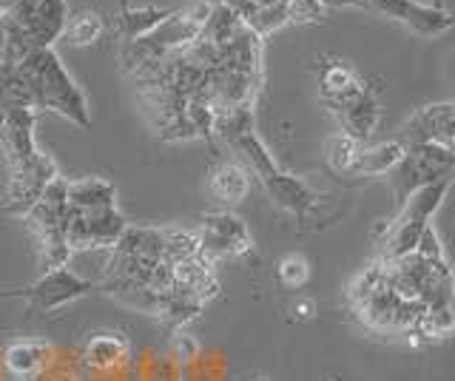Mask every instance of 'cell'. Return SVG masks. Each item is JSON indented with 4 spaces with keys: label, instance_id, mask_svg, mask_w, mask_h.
Listing matches in <instances>:
<instances>
[{
    "label": "cell",
    "instance_id": "f35d334b",
    "mask_svg": "<svg viewBox=\"0 0 455 381\" xmlns=\"http://www.w3.org/2000/svg\"><path fill=\"white\" fill-rule=\"evenodd\" d=\"M0 299H14V290H0Z\"/></svg>",
    "mask_w": 455,
    "mask_h": 381
},
{
    "label": "cell",
    "instance_id": "b9f144b4",
    "mask_svg": "<svg viewBox=\"0 0 455 381\" xmlns=\"http://www.w3.org/2000/svg\"><path fill=\"white\" fill-rule=\"evenodd\" d=\"M253 381H267V378H262V376H259V378H253Z\"/></svg>",
    "mask_w": 455,
    "mask_h": 381
},
{
    "label": "cell",
    "instance_id": "ab89813d",
    "mask_svg": "<svg viewBox=\"0 0 455 381\" xmlns=\"http://www.w3.org/2000/svg\"><path fill=\"white\" fill-rule=\"evenodd\" d=\"M0 52H4V18H0Z\"/></svg>",
    "mask_w": 455,
    "mask_h": 381
},
{
    "label": "cell",
    "instance_id": "836d02e7",
    "mask_svg": "<svg viewBox=\"0 0 455 381\" xmlns=\"http://www.w3.org/2000/svg\"><path fill=\"white\" fill-rule=\"evenodd\" d=\"M196 342L188 336V333H180V336H174V342H171V353H174V364H185V361H191V359H196Z\"/></svg>",
    "mask_w": 455,
    "mask_h": 381
},
{
    "label": "cell",
    "instance_id": "7bdbcfd3",
    "mask_svg": "<svg viewBox=\"0 0 455 381\" xmlns=\"http://www.w3.org/2000/svg\"><path fill=\"white\" fill-rule=\"evenodd\" d=\"M66 381H77V378H66Z\"/></svg>",
    "mask_w": 455,
    "mask_h": 381
},
{
    "label": "cell",
    "instance_id": "cb8c5ba5",
    "mask_svg": "<svg viewBox=\"0 0 455 381\" xmlns=\"http://www.w3.org/2000/svg\"><path fill=\"white\" fill-rule=\"evenodd\" d=\"M239 18L253 35H259L265 40L267 35H274L276 29H282V26L288 23V0H284V4H267V6L253 4L248 12H242Z\"/></svg>",
    "mask_w": 455,
    "mask_h": 381
},
{
    "label": "cell",
    "instance_id": "d6986e66",
    "mask_svg": "<svg viewBox=\"0 0 455 381\" xmlns=\"http://www.w3.org/2000/svg\"><path fill=\"white\" fill-rule=\"evenodd\" d=\"M171 12L174 9H156V6L132 9V6H125V0H123L120 12H117V37L123 40V44H132V40L146 37L171 15Z\"/></svg>",
    "mask_w": 455,
    "mask_h": 381
},
{
    "label": "cell",
    "instance_id": "7402d4cb",
    "mask_svg": "<svg viewBox=\"0 0 455 381\" xmlns=\"http://www.w3.org/2000/svg\"><path fill=\"white\" fill-rule=\"evenodd\" d=\"M253 134V106H234V108H222L217 111V120H213V137H220L222 143L234 146L242 137Z\"/></svg>",
    "mask_w": 455,
    "mask_h": 381
},
{
    "label": "cell",
    "instance_id": "74e56055",
    "mask_svg": "<svg viewBox=\"0 0 455 381\" xmlns=\"http://www.w3.org/2000/svg\"><path fill=\"white\" fill-rule=\"evenodd\" d=\"M253 4H259V6H267V4H284V0H253Z\"/></svg>",
    "mask_w": 455,
    "mask_h": 381
},
{
    "label": "cell",
    "instance_id": "d590c367",
    "mask_svg": "<svg viewBox=\"0 0 455 381\" xmlns=\"http://www.w3.org/2000/svg\"><path fill=\"white\" fill-rule=\"evenodd\" d=\"M313 310H316V307H313V302H307V299L305 302H296L293 305V316L305 321V319H313Z\"/></svg>",
    "mask_w": 455,
    "mask_h": 381
},
{
    "label": "cell",
    "instance_id": "ee69618b",
    "mask_svg": "<svg viewBox=\"0 0 455 381\" xmlns=\"http://www.w3.org/2000/svg\"><path fill=\"white\" fill-rule=\"evenodd\" d=\"M211 4H217V0H211Z\"/></svg>",
    "mask_w": 455,
    "mask_h": 381
},
{
    "label": "cell",
    "instance_id": "d4e9b609",
    "mask_svg": "<svg viewBox=\"0 0 455 381\" xmlns=\"http://www.w3.org/2000/svg\"><path fill=\"white\" fill-rule=\"evenodd\" d=\"M239 29H242V18L236 15V12L222 6V4H213L199 37L208 40V44H213V46H225Z\"/></svg>",
    "mask_w": 455,
    "mask_h": 381
},
{
    "label": "cell",
    "instance_id": "60d3db41",
    "mask_svg": "<svg viewBox=\"0 0 455 381\" xmlns=\"http://www.w3.org/2000/svg\"><path fill=\"white\" fill-rule=\"evenodd\" d=\"M4 117H6V115H4V111H0V125H4Z\"/></svg>",
    "mask_w": 455,
    "mask_h": 381
},
{
    "label": "cell",
    "instance_id": "3957f363",
    "mask_svg": "<svg viewBox=\"0 0 455 381\" xmlns=\"http://www.w3.org/2000/svg\"><path fill=\"white\" fill-rule=\"evenodd\" d=\"M447 188H450V182L438 179V182H430V186H424V188L412 191L407 196L404 210L387 228V236H384V242H381V262L402 259V257H410V253L416 250L419 236L427 225H430V219L441 208V202H444Z\"/></svg>",
    "mask_w": 455,
    "mask_h": 381
},
{
    "label": "cell",
    "instance_id": "277c9868",
    "mask_svg": "<svg viewBox=\"0 0 455 381\" xmlns=\"http://www.w3.org/2000/svg\"><path fill=\"white\" fill-rule=\"evenodd\" d=\"M438 179H455V154L441 143H416L407 146L404 160L393 171V186L398 200H407L412 191Z\"/></svg>",
    "mask_w": 455,
    "mask_h": 381
},
{
    "label": "cell",
    "instance_id": "f546056e",
    "mask_svg": "<svg viewBox=\"0 0 455 381\" xmlns=\"http://www.w3.org/2000/svg\"><path fill=\"white\" fill-rule=\"evenodd\" d=\"M32 52H35V46H32V40H28V35L20 29L18 23H12V20L4 18V52H0V60L18 66Z\"/></svg>",
    "mask_w": 455,
    "mask_h": 381
},
{
    "label": "cell",
    "instance_id": "7c38bea8",
    "mask_svg": "<svg viewBox=\"0 0 455 381\" xmlns=\"http://www.w3.org/2000/svg\"><path fill=\"white\" fill-rule=\"evenodd\" d=\"M37 115L40 111L18 108V111H9L4 117V125H0V146L6 151L9 165H20L37 151V143H35Z\"/></svg>",
    "mask_w": 455,
    "mask_h": 381
},
{
    "label": "cell",
    "instance_id": "7a4b0ae2",
    "mask_svg": "<svg viewBox=\"0 0 455 381\" xmlns=\"http://www.w3.org/2000/svg\"><path fill=\"white\" fill-rule=\"evenodd\" d=\"M20 66L37 83L43 111H54V115L66 117L68 123L80 125V129H92L85 94L75 83V77L66 72V66L60 63L54 49H35Z\"/></svg>",
    "mask_w": 455,
    "mask_h": 381
},
{
    "label": "cell",
    "instance_id": "8992f818",
    "mask_svg": "<svg viewBox=\"0 0 455 381\" xmlns=\"http://www.w3.org/2000/svg\"><path fill=\"white\" fill-rule=\"evenodd\" d=\"M128 228L117 205L97 210L68 208L66 217V242L71 250H111Z\"/></svg>",
    "mask_w": 455,
    "mask_h": 381
},
{
    "label": "cell",
    "instance_id": "2e32d148",
    "mask_svg": "<svg viewBox=\"0 0 455 381\" xmlns=\"http://www.w3.org/2000/svg\"><path fill=\"white\" fill-rule=\"evenodd\" d=\"M262 186H265L270 200H274L282 210H291V214H296V217L307 214V210L313 208V202H316V194H313V188L305 179H299L293 174H284V171H279V168L274 174L262 177Z\"/></svg>",
    "mask_w": 455,
    "mask_h": 381
},
{
    "label": "cell",
    "instance_id": "1f68e13d",
    "mask_svg": "<svg viewBox=\"0 0 455 381\" xmlns=\"http://www.w3.org/2000/svg\"><path fill=\"white\" fill-rule=\"evenodd\" d=\"M327 15L322 0H288V23H319Z\"/></svg>",
    "mask_w": 455,
    "mask_h": 381
},
{
    "label": "cell",
    "instance_id": "9a60e30c",
    "mask_svg": "<svg viewBox=\"0 0 455 381\" xmlns=\"http://www.w3.org/2000/svg\"><path fill=\"white\" fill-rule=\"evenodd\" d=\"M336 111V117L341 123V134L353 137L355 143H364V139L376 131L379 125V117H381V108H379V100L367 89L359 91L353 97V100L341 103Z\"/></svg>",
    "mask_w": 455,
    "mask_h": 381
},
{
    "label": "cell",
    "instance_id": "4dcf8cb0",
    "mask_svg": "<svg viewBox=\"0 0 455 381\" xmlns=\"http://www.w3.org/2000/svg\"><path fill=\"white\" fill-rule=\"evenodd\" d=\"M276 274H279V282L284 288L299 290V288H305L307 279H310V262L302 257V253H288V257L279 259Z\"/></svg>",
    "mask_w": 455,
    "mask_h": 381
},
{
    "label": "cell",
    "instance_id": "ba28073f",
    "mask_svg": "<svg viewBox=\"0 0 455 381\" xmlns=\"http://www.w3.org/2000/svg\"><path fill=\"white\" fill-rule=\"evenodd\" d=\"M92 290H97L94 282L71 274L68 267H54V271H43V276L32 282L28 288L14 290V299H23L28 310L52 314L57 307H66L71 302L83 299V296H89Z\"/></svg>",
    "mask_w": 455,
    "mask_h": 381
},
{
    "label": "cell",
    "instance_id": "4316f807",
    "mask_svg": "<svg viewBox=\"0 0 455 381\" xmlns=\"http://www.w3.org/2000/svg\"><path fill=\"white\" fill-rule=\"evenodd\" d=\"M355 75H353V68L345 66V63H327L322 68V77H319V86H322V100L331 106L333 100H339L341 94L350 91L355 86Z\"/></svg>",
    "mask_w": 455,
    "mask_h": 381
},
{
    "label": "cell",
    "instance_id": "ffe728a7",
    "mask_svg": "<svg viewBox=\"0 0 455 381\" xmlns=\"http://www.w3.org/2000/svg\"><path fill=\"white\" fill-rule=\"evenodd\" d=\"M117 205V188L103 177H85L68 182V208L75 210H97Z\"/></svg>",
    "mask_w": 455,
    "mask_h": 381
},
{
    "label": "cell",
    "instance_id": "603a6c76",
    "mask_svg": "<svg viewBox=\"0 0 455 381\" xmlns=\"http://www.w3.org/2000/svg\"><path fill=\"white\" fill-rule=\"evenodd\" d=\"M103 32H106V18L100 12H77V15H68L60 37L68 46H92L103 37Z\"/></svg>",
    "mask_w": 455,
    "mask_h": 381
},
{
    "label": "cell",
    "instance_id": "52a82bcc",
    "mask_svg": "<svg viewBox=\"0 0 455 381\" xmlns=\"http://www.w3.org/2000/svg\"><path fill=\"white\" fill-rule=\"evenodd\" d=\"M57 177V165L40 148L20 165H9V186L4 194V210L14 217H26L40 200L49 182Z\"/></svg>",
    "mask_w": 455,
    "mask_h": 381
},
{
    "label": "cell",
    "instance_id": "f1b7e54d",
    "mask_svg": "<svg viewBox=\"0 0 455 381\" xmlns=\"http://www.w3.org/2000/svg\"><path fill=\"white\" fill-rule=\"evenodd\" d=\"M419 333L430 336V338H444V336L455 333V302L427 307L419 321Z\"/></svg>",
    "mask_w": 455,
    "mask_h": 381
},
{
    "label": "cell",
    "instance_id": "484cf974",
    "mask_svg": "<svg viewBox=\"0 0 455 381\" xmlns=\"http://www.w3.org/2000/svg\"><path fill=\"white\" fill-rule=\"evenodd\" d=\"M359 154H362V143H355L353 137L347 134H333L331 139L324 143V160L327 165L333 168V171L339 174H353V168H355V160H359Z\"/></svg>",
    "mask_w": 455,
    "mask_h": 381
},
{
    "label": "cell",
    "instance_id": "8d00e7d4",
    "mask_svg": "<svg viewBox=\"0 0 455 381\" xmlns=\"http://www.w3.org/2000/svg\"><path fill=\"white\" fill-rule=\"evenodd\" d=\"M217 4L228 6V9H234L236 15H242V12H248L253 6V0H217Z\"/></svg>",
    "mask_w": 455,
    "mask_h": 381
},
{
    "label": "cell",
    "instance_id": "6da1fadb",
    "mask_svg": "<svg viewBox=\"0 0 455 381\" xmlns=\"http://www.w3.org/2000/svg\"><path fill=\"white\" fill-rule=\"evenodd\" d=\"M350 302L359 319L364 321V328L390 336L419 333V321L427 310L419 299H402V296L387 288L381 262L370 265L364 274L355 276V282L350 285Z\"/></svg>",
    "mask_w": 455,
    "mask_h": 381
},
{
    "label": "cell",
    "instance_id": "44dd1931",
    "mask_svg": "<svg viewBox=\"0 0 455 381\" xmlns=\"http://www.w3.org/2000/svg\"><path fill=\"white\" fill-rule=\"evenodd\" d=\"M407 146L402 139H390V143H381L373 148H362L359 160H355L353 174L355 177H379V174H393L398 163L404 160Z\"/></svg>",
    "mask_w": 455,
    "mask_h": 381
},
{
    "label": "cell",
    "instance_id": "9c48e42d",
    "mask_svg": "<svg viewBox=\"0 0 455 381\" xmlns=\"http://www.w3.org/2000/svg\"><path fill=\"white\" fill-rule=\"evenodd\" d=\"M4 18L18 23L35 49H52L54 40H60L63 35L68 6L66 0H14Z\"/></svg>",
    "mask_w": 455,
    "mask_h": 381
},
{
    "label": "cell",
    "instance_id": "ac0fdd59",
    "mask_svg": "<svg viewBox=\"0 0 455 381\" xmlns=\"http://www.w3.org/2000/svg\"><path fill=\"white\" fill-rule=\"evenodd\" d=\"M251 179L248 171L239 163H222L211 171L208 177V191L211 196L225 208H234L248 196Z\"/></svg>",
    "mask_w": 455,
    "mask_h": 381
},
{
    "label": "cell",
    "instance_id": "30bf717a",
    "mask_svg": "<svg viewBox=\"0 0 455 381\" xmlns=\"http://www.w3.org/2000/svg\"><path fill=\"white\" fill-rule=\"evenodd\" d=\"M364 9H373L398 23L410 26L412 32L424 37H435L452 29V15L444 9L424 6L419 0H364Z\"/></svg>",
    "mask_w": 455,
    "mask_h": 381
},
{
    "label": "cell",
    "instance_id": "4fadbf2b",
    "mask_svg": "<svg viewBox=\"0 0 455 381\" xmlns=\"http://www.w3.org/2000/svg\"><path fill=\"white\" fill-rule=\"evenodd\" d=\"M217 68H228V72H239L262 80V37L253 35L245 23L242 29L228 40L225 46H220V60Z\"/></svg>",
    "mask_w": 455,
    "mask_h": 381
},
{
    "label": "cell",
    "instance_id": "5b68a950",
    "mask_svg": "<svg viewBox=\"0 0 455 381\" xmlns=\"http://www.w3.org/2000/svg\"><path fill=\"white\" fill-rule=\"evenodd\" d=\"M199 257L211 265H220L222 259L245 257L253 248V239L248 225L231 210H213L199 219Z\"/></svg>",
    "mask_w": 455,
    "mask_h": 381
},
{
    "label": "cell",
    "instance_id": "83f0119b",
    "mask_svg": "<svg viewBox=\"0 0 455 381\" xmlns=\"http://www.w3.org/2000/svg\"><path fill=\"white\" fill-rule=\"evenodd\" d=\"M165 236V262L177 265L199 253V234L191 228H163Z\"/></svg>",
    "mask_w": 455,
    "mask_h": 381
},
{
    "label": "cell",
    "instance_id": "e575fe53",
    "mask_svg": "<svg viewBox=\"0 0 455 381\" xmlns=\"http://www.w3.org/2000/svg\"><path fill=\"white\" fill-rule=\"evenodd\" d=\"M151 381H180V370L174 361H160L154 367Z\"/></svg>",
    "mask_w": 455,
    "mask_h": 381
},
{
    "label": "cell",
    "instance_id": "8fae6325",
    "mask_svg": "<svg viewBox=\"0 0 455 381\" xmlns=\"http://www.w3.org/2000/svg\"><path fill=\"white\" fill-rule=\"evenodd\" d=\"M171 288L205 307L213 296L220 293L217 265H211L208 259L199 257V253L191 259H182V262L174 265V285H171Z\"/></svg>",
    "mask_w": 455,
    "mask_h": 381
},
{
    "label": "cell",
    "instance_id": "5bb4252c",
    "mask_svg": "<svg viewBox=\"0 0 455 381\" xmlns=\"http://www.w3.org/2000/svg\"><path fill=\"white\" fill-rule=\"evenodd\" d=\"M52 361H54V350L43 338H23V342H14L4 350L6 373L23 381L43 376L52 367Z\"/></svg>",
    "mask_w": 455,
    "mask_h": 381
},
{
    "label": "cell",
    "instance_id": "e0dca14e",
    "mask_svg": "<svg viewBox=\"0 0 455 381\" xmlns=\"http://www.w3.org/2000/svg\"><path fill=\"white\" fill-rule=\"evenodd\" d=\"M128 353H132V345H128V338L123 333L114 330L94 333L83 347V364L92 367V370L108 373L128 361Z\"/></svg>",
    "mask_w": 455,
    "mask_h": 381
},
{
    "label": "cell",
    "instance_id": "d6a6232c",
    "mask_svg": "<svg viewBox=\"0 0 455 381\" xmlns=\"http://www.w3.org/2000/svg\"><path fill=\"white\" fill-rule=\"evenodd\" d=\"M416 257H421V259H427V262H438V259H447L444 257V245H441V239H438V234H435V228L433 225H427V228L421 231V236H419V245H416Z\"/></svg>",
    "mask_w": 455,
    "mask_h": 381
}]
</instances>
